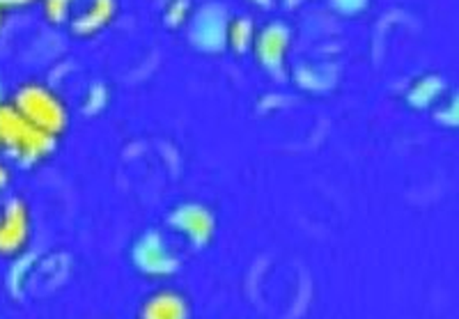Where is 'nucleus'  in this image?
Here are the masks:
<instances>
[{"label": "nucleus", "instance_id": "nucleus-7", "mask_svg": "<svg viewBox=\"0 0 459 319\" xmlns=\"http://www.w3.org/2000/svg\"><path fill=\"white\" fill-rule=\"evenodd\" d=\"M74 0H44V10L53 23H63L72 14Z\"/></svg>", "mask_w": 459, "mask_h": 319}, {"label": "nucleus", "instance_id": "nucleus-9", "mask_svg": "<svg viewBox=\"0 0 459 319\" xmlns=\"http://www.w3.org/2000/svg\"><path fill=\"white\" fill-rule=\"evenodd\" d=\"M152 313L154 319H179V306L175 301H157Z\"/></svg>", "mask_w": 459, "mask_h": 319}, {"label": "nucleus", "instance_id": "nucleus-2", "mask_svg": "<svg viewBox=\"0 0 459 319\" xmlns=\"http://www.w3.org/2000/svg\"><path fill=\"white\" fill-rule=\"evenodd\" d=\"M16 110L37 129L47 131L48 136H57L67 126V110L63 101L53 95L51 90L39 83H28L16 92Z\"/></svg>", "mask_w": 459, "mask_h": 319}, {"label": "nucleus", "instance_id": "nucleus-3", "mask_svg": "<svg viewBox=\"0 0 459 319\" xmlns=\"http://www.w3.org/2000/svg\"><path fill=\"white\" fill-rule=\"evenodd\" d=\"M28 239V211L22 203L7 204L0 214V253H16Z\"/></svg>", "mask_w": 459, "mask_h": 319}, {"label": "nucleus", "instance_id": "nucleus-4", "mask_svg": "<svg viewBox=\"0 0 459 319\" xmlns=\"http://www.w3.org/2000/svg\"><path fill=\"white\" fill-rule=\"evenodd\" d=\"M287 44H290V35H287V28L281 23H273L266 30H262V35L257 37V56H260V63L269 69H278L285 60Z\"/></svg>", "mask_w": 459, "mask_h": 319}, {"label": "nucleus", "instance_id": "nucleus-15", "mask_svg": "<svg viewBox=\"0 0 459 319\" xmlns=\"http://www.w3.org/2000/svg\"><path fill=\"white\" fill-rule=\"evenodd\" d=\"M0 104H5V101H3V90H0Z\"/></svg>", "mask_w": 459, "mask_h": 319}, {"label": "nucleus", "instance_id": "nucleus-13", "mask_svg": "<svg viewBox=\"0 0 459 319\" xmlns=\"http://www.w3.org/2000/svg\"><path fill=\"white\" fill-rule=\"evenodd\" d=\"M5 184H7V170L3 166H0V189H3Z\"/></svg>", "mask_w": 459, "mask_h": 319}, {"label": "nucleus", "instance_id": "nucleus-10", "mask_svg": "<svg viewBox=\"0 0 459 319\" xmlns=\"http://www.w3.org/2000/svg\"><path fill=\"white\" fill-rule=\"evenodd\" d=\"M441 120L446 122V125H453V126H459V95L455 97L453 101H450L448 106H446L444 110H441Z\"/></svg>", "mask_w": 459, "mask_h": 319}, {"label": "nucleus", "instance_id": "nucleus-14", "mask_svg": "<svg viewBox=\"0 0 459 319\" xmlns=\"http://www.w3.org/2000/svg\"><path fill=\"white\" fill-rule=\"evenodd\" d=\"M3 10H5V5H3V0H0V23H3Z\"/></svg>", "mask_w": 459, "mask_h": 319}, {"label": "nucleus", "instance_id": "nucleus-1", "mask_svg": "<svg viewBox=\"0 0 459 319\" xmlns=\"http://www.w3.org/2000/svg\"><path fill=\"white\" fill-rule=\"evenodd\" d=\"M0 147L14 154L19 161L30 163L48 154L53 136L30 125L14 104H0Z\"/></svg>", "mask_w": 459, "mask_h": 319}, {"label": "nucleus", "instance_id": "nucleus-5", "mask_svg": "<svg viewBox=\"0 0 459 319\" xmlns=\"http://www.w3.org/2000/svg\"><path fill=\"white\" fill-rule=\"evenodd\" d=\"M115 12V0H92L88 7V12L74 22V30L79 35H94L97 30L106 26V23L113 19Z\"/></svg>", "mask_w": 459, "mask_h": 319}, {"label": "nucleus", "instance_id": "nucleus-6", "mask_svg": "<svg viewBox=\"0 0 459 319\" xmlns=\"http://www.w3.org/2000/svg\"><path fill=\"white\" fill-rule=\"evenodd\" d=\"M253 42H255V28L248 19H235L228 23V44L237 53H244Z\"/></svg>", "mask_w": 459, "mask_h": 319}, {"label": "nucleus", "instance_id": "nucleus-12", "mask_svg": "<svg viewBox=\"0 0 459 319\" xmlns=\"http://www.w3.org/2000/svg\"><path fill=\"white\" fill-rule=\"evenodd\" d=\"M26 3H32V0H3V5H26Z\"/></svg>", "mask_w": 459, "mask_h": 319}, {"label": "nucleus", "instance_id": "nucleus-8", "mask_svg": "<svg viewBox=\"0 0 459 319\" xmlns=\"http://www.w3.org/2000/svg\"><path fill=\"white\" fill-rule=\"evenodd\" d=\"M438 92H441V83H438L437 79H428V81H423V83L418 85L416 90H413L411 101L425 106V104H429V101H432L434 97L438 95Z\"/></svg>", "mask_w": 459, "mask_h": 319}, {"label": "nucleus", "instance_id": "nucleus-11", "mask_svg": "<svg viewBox=\"0 0 459 319\" xmlns=\"http://www.w3.org/2000/svg\"><path fill=\"white\" fill-rule=\"evenodd\" d=\"M363 3H366V0H335V5L342 7V10H347V12L360 10V7H363Z\"/></svg>", "mask_w": 459, "mask_h": 319}]
</instances>
